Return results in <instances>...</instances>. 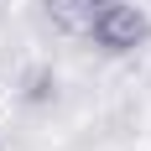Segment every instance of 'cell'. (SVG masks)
<instances>
[{
  "instance_id": "obj_1",
  "label": "cell",
  "mask_w": 151,
  "mask_h": 151,
  "mask_svg": "<svg viewBox=\"0 0 151 151\" xmlns=\"http://www.w3.org/2000/svg\"><path fill=\"white\" fill-rule=\"evenodd\" d=\"M94 42L104 47L109 58L141 52V47L151 42V16H146V5H136V0H109L104 16H99V26H94Z\"/></svg>"
},
{
  "instance_id": "obj_2",
  "label": "cell",
  "mask_w": 151,
  "mask_h": 151,
  "mask_svg": "<svg viewBox=\"0 0 151 151\" xmlns=\"http://www.w3.org/2000/svg\"><path fill=\"white\" fill-rule=\"evenodd\" d=\"M104 5H109V0H42V16H47V26L58 31V37L83 42V37H94Z\"/></svg>"
}]
</instances>
